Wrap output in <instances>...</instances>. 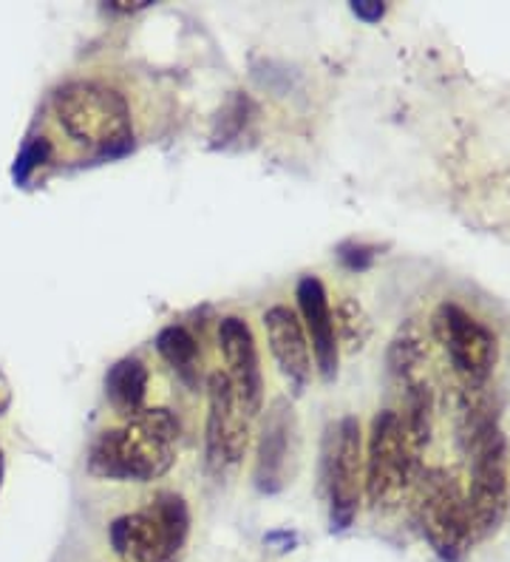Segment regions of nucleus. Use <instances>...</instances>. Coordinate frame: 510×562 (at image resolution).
<instances>
[{
	"label": "nucleus",
	"instance_id": "nucleus-6",
	"mask_svg": "<svg viewBox=\"0 0 510 562\" xmlns=\"http://www.w3.org/2000/svg\"><path fill=\"white\" fill-rule=\"evenodd\" d=\"M420 520L426 540L431 542V549L437 551L440 560H463L474 537H471L463 481L451 469H429L422 477Z\"/></svg>",
	"mask_w": 510,
	"mask_h": 562
},
{
	"label": "nucleus",
	"instance_id": "nucleus-13",
	"mask_svg": "<svg viewBox=\"0 0 510 562\" xmlns=\"http://www.w3.org/2000/svg\"><path fill=\"white\" fill-rule=\"evenodd\" d=\"M295 412L284 398L272 401L261 426L259 449H256V472L252 481L261 494H279L286 486V469L293 458Z\"/></svg>",
	"mask_w": 510,
	"mask_h": 562
},
{
	"label": "nucleus",
	"instance_id": "nucleus-8",
	"mask_svg": "<svg viewBox=\"0 0 510 562\" xmlns=\"http://www.w3.org/2000/svg\"><path fill=\"white\" fill-rule=\"evenodd\" d=\"M250 415L241 409L230 378L222 370L207 375V420H204V463L213 477L241 467L250 446Z\"/></svg>",
	"mask_w": 510,
	"mask_h": 562
},
{
	"label": "nucleus",
	"instance_id": "nucleus-16",
	"mask_svg": "<svg viewBox=\"0 0 510 562\" xmlns=\"http://www.w3.org/2000/svg\"><path fill=\"white\" fill-rule=\"evenodd\" d=\"M332 322L338 347H347L349 352L361 350L363 344L369 341V336H372V322H369L366 310L352 295H340L332 310Z\"/></svg>",
	"mask_w": 510,
	"mask_h": 562
},
{
	"label": "nucleus",
	"instance_id": "nucleus-18",
	"mask_svg": "<svg viewBox=\"0 0 510 562\" xmlns=\"http://www.w3.org/2000/svg\"><path fill=\"white\" fill-rule=\"evenodd\" d=\"M52 154H55V148H52L48 137L26 139L21 148V154H18V159H14V168H12L14 182H18V186H26L29 179L34 177V171H37V168H43V165L52 159Z\"/></svg>",
	"mask_w": 510,
	"mask_h": 562
},
{
	"label": "nucleus",
	"instance_id": "nucleus-4",
	"mask_svg": "<svg viewBox=\"0 0 510 562\" xmlns=\"http://www.w3.org/2000/svg\"><path fill=\"white\" fill-rule=\"evenodd\" d=\"M363 463H366L363 486H366L369 506L374 512L395 508L406 497L417 467H420V452L411 446L406 429H403L400 412L383 409L372 420V435H369Z\"/></svg>",
	"mask_w": 510,
	"mask_h": 562
},
{
	"label": "nucleus",
	"instance_id": "nucleus-21",
	"mask_svg": "<svg viewBox=\"0 0 510 562\" xmlns=\"http://www.w3.org/2000/svg\"><path fill=\"white\" fill-rule=\"evenodd\" d=\"M352 12L366 23H377L386 14V3L381 0H354L352 3Z\"/></svg>",
	"mask_w": 510,
	"mask_h": 562
},
{
	"label": "nucleus",
	"instance_id": "nucleus-19",
	"mask_svg": "<svg viewBox=\"0 0 510 562\" xmlns=\"http://www.w3.org/2000/svg\"><path fill=\"white\" fill-rule=\"evenodd\" d=\"M338 256L349 270H366L374 261V256H377V247L361 245V241H347V245H340Z\"/></svg>",
	"mask_w": 510,
	"mask_h": 562
},
{
	"label": "nucleus",
	"instance_id": "nucleus-17",
	"mask_svg": "<svg viewBox=\"0 0 510 562\" xmlns=\"http://www.w3.org/2000/svg\"><path fill=\"white\" fill-rule=\"evenodd\" d=\"M426 358V350H422V336L417 333L415 324H408L397 333V338L392 341V350H388V370L392 375H397L400 381L411 384L415 381V370Z\"/></svg>",
	"mask_w": 510,
	"mask_h": 562
},
{
	"label": "nucleus",
	"instance_id": "nucleus-15",
	"mask_svg": "<svg viewBox=\"0 0 510 562\" xmlns=\"http://www.w3.org/2000/svg\"><path fill=\"white\" fill-rule=\"evenodd\" d=\"M157 352L184 386L196 390L199 378H202V350L191 329L184 324H168L157 333Z\"/></svg>",
	"mask_w": 510,
	"mask_h": 562
},
{
	"label": "nucleus",
	"instance_id": "nucleus-11",
	"mask_svg": "<svg viewBox=\"0 0 510 562\" xmlns=\"http://www.w3.org/2000/svg\"><path fill=\"white\" fill-rule=\"evenodd\" d=\"M264 329L281 375L290 381L295 395H301L313 381V350H309V338L304 333L298 310L286 307V304H272L264 313Z\"/></svg>",
	"mask_w": 510,
	"mask_h": 562
},
{
	"label": "nucleus",
	"instance_id": "nucleus-5",
	"mask_svg": "<svg viewBox=\"0 0 510 562\" xmlns=\"http://www.w3.org/2000/svg\"><path fill=\"white\" fill-rule=\"evenodd\" d=\"M471 488L468 503L471 537L483 540L494 535L505 520L510 492V449L499 424H488L471 440Z\"/></svg>",
	"mask_w": 510,
	"mask_h": 562
},
{
	"label": "nucleus",
	"instance_id": "nucleus-23",
	"mask_svg": "<svg viewBox=\"0 0 510 562\" xmlns=\"http://www.w3.org/2000/svg\"><path fill=\"white\" fill-rule=\"evenodd\" d=\"M0 409H3V401H0Z\"/></svg>",
	"mask_w": 510,
	"mask_h": 562
},
{
	"label": "nucleus",
	"instance_id": "nucleus-2",
	"mask_svg": "<svg viewBox=\"0 0 510 562\" xmlns=\"http://www.w3.org/2000/svg\"><path fill=\"white\" fill-rule=\"evenodd\" d=\"M52 111L63 134L94 157H123L134 145V114L128 97L109 82H63L52 97Z\"/></svg>",
	"mask_w": 510,
	"mask_h": 562
},
{
	"label": "nucleus",
	"instance_id": "nucleus-3",
	"mask_svg": "<svg viewBox=\"0 0 510 562\" xmlns=\"http://www.w3.org/2000/svg\"><path fill=\"white\" fill-rule=\"evenodd\" d=\"M191 506L179 492H157L143 508L109 526V542L125 562H182L191 542Z\"/></svg>",
	"mask_w": 510,
	"mask_h": 562
},
{
	"label": "nucleus",
	"instance_id": "nucleus-10",
	"mask_svg": "<svg viewBox=\"0 0 510 562\" xmlns=\"http://www.w3.org/2000/svg\"><path fill=\"white\" fill-rule=\"evenodd\" d=\"M218 350L225 356V375L230 378L238 404L250 418H256L264 406V370L247 318L225 316L218 322Z\"/></svg>",
	"mask_w": 510,
	"mask_h": 562
},
{
	"label": "nucleus",
	"instance_id": "nucleus-22",
	"mask_svg": "<svg viewBox=\"0 0 510 562\" xmlns=\"http://www.w3.org/2000/svg\"><path fill=\"white\" fill-rule=\"evenodd\" d=\"M3 477H7V460H3V449H0V488H3Z\"/></svg>",
	"mask_w": 510,
	"mask_h": 562
},
{
	"label": "nucleus",
	"instance_id": "nucleus-7",
	"mask_svg": "<svg viewBox=\"0 0 510 562\" xmlns=\"http://www.w3.org/2000/svg\"><path fill=\"white\" fill-rule=\"evenodd\" d=\"M324 486L329 497V526L347 531L358 517L363 488V432L354 415L329 426L324 449Z\"/></svg>",
	"mask_w": 510,
	"mask_h": 562
},
{
	"label": "nucleus",
	"instance_id": "nucleus-14",
	"mask_svg": "<svg viewBox=\"0 0 510 562\" xmlns=\"http://www.w3.org/2000/svg\"><path fill=\"white\" fill-rule=\"evenodd\" d=\"M150 386V372L143 358H120L105 372V398L111 409L123 418H134L145 409Z\"/></svg>",
	"mask_w": 510,
	"mask_h": 562
},
{
	"label": "nucleus",
	"instance_id": "nucleus-1",
	"mask_svg": "<svg viewBox=\"0 0 510 562\" xmlns=\"http://www.w3.org/2000/svg\"><path fill=\"white\" fill-rule=\"evenodd\" d=\"M182 426L165 406H145L123 426L105 429L89 449V472L111 483H154L173 469Z\"/></svg>",
	"mask_w": 510,
	"mask_h": 562
},
{
	"label": "nucleus",
	"instance_id": "nucleus-9",
	"mask_svg": "<svg viewBox=\"0 0 510 562\" xmlns=\"http://www.w3.org/2000/svg\"><path fill=\"white\" fill-rule=\"evenodd\" d=\"M437 341L445 347L451 367L463 378L468 390H483V384L497 363V336L488 324L456 302H442L431 318Z\"/></svg>",
	"mask_w": 510,
	"mask_h": 562
},
{
	"label": "nucleus",
	"instance_id": "nucleus-12",
	"mask_svg": "<svg viewBox=\"0 0 510 562\" xmlns=\"http://www.w3.org/2000/svg\"><path fill=\"white\" fill-rule=\"evenodd\" d=\"M295 295H298V316L301 324H304L306 338H309L315 367H318L324 381H335V375H338L340 347L338 336H335L332 304H329L327 288H324V281L318 276L309 273L301 276Z\"/></svg>",
	"mask_w": 510,
	"mask_h": 562
},
{
	"label": "nucleus",
	"instance_id": "nucleus-20",
	"mask_svg": "<svg viewBox=\"0 0 510 562\" xmlns=\"http://www.w3.org/2000/svg\"><path fill=\"white\" fill-rule=\"evenodd\" d=\"M264 542H267V546H270L272 551H279V554H286V551L298 549L301 537L295 535V531H286V528H281V531H270V535L264 537Z\"/></svg>",
	"mask_w": 510,
	"mask_h": 562
}]
</instances>
